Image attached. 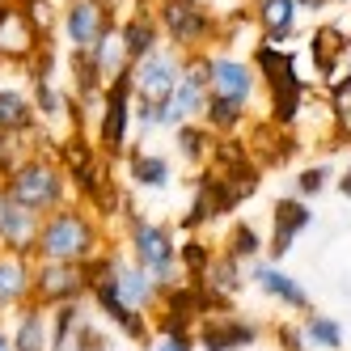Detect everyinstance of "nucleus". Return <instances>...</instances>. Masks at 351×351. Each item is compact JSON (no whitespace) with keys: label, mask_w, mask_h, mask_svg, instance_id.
I'll use <instances>...</instances> for the list:
<instances>
[{"label":"nucleus","mask_w":351,"mask_h":351,"mask_svg":"<svg viewBox=\"0 0 351 351\" xmlns=\"http://www.w3.org/2000/svg\"><path fill=\"white\" fill-rule=\"evenodd\" d=\"M195 343L204 351H245L258 343V326L229 313H212V317H199L195 322Z\"/></svg>","instance_id":"9b49d317"},{"label":"nucleus","mask_w":351,"mask_h":351,"mask_svg":"<svg viewBox=\"0 0 351 351\" xmlns=\"http://www.w3.org/2000/svg\"><path fill=\"white\" fill-rule=\"evenodd\" d=\"M43 38H51V34H43L17 0H0V64L5 68H26Z\"/></svg>","instance_id":"6e6552de"},{"label":"nucleus","mask_w":351,"mask_h":351,"mask_svg":"<svg viewBox=\"0 0 351 351\" xmlns=\"http://www.w3.org/2000/svg\"><path fill=\"white\" fill-rule=\"evenodd\" d=\"M128 250H132V263H140L153 284L165 292L173 284H182V267H178V245H173V233L165 224H153L148 216L128 208Z\"/></svg>","instance_id":"39448f33"},{"label":"nucleus","mask_w":351,"mask_h":351,"mask_svg":"<svg viewBox=\"0 0 351 351\" xmlns=\"http://www.w3.org/2000/svg\"><path fill=\"white\" fill-rule=\"evenodd\" d=\"M30 284H34V258L0 250V313H13L26 305Z\"/></svg>","instance_id":"a211bd4d"},{"label":"nucleus","mask_w":351,"mask_h":351,"mask_svg":"<svg viewBox=\"0 0 351 351\" xmlns=\"http://www.w3.org/2000/svg\"><path fill=\"white\" fill-rule=\"evenodd\" d=\"M199 284H204V288H212V292H216V296H224V300H233V296L245 288V271H241V263H237V258L220 254V258H212L208 275H204Z\"/></svg>","instance_id":"a878e982"},{"label":"nucleus","mask_w":351,"mask_h":351,"mask_svg":"<svg viewBox=\"0 0 351 351\" xmlns=\"http://www.w3.org/2000/svg\"><path fill=\"white\" fill-rule=\"evenodd\" d=\"M309 220H313L309 204H300V199H275L271 204V263H280L288 254L292 241L309 229Z\"/></svg>","instance_id":"dca6fc26"},{"label":"nucleus","mask_w":351,"mask_h":351,"mask_svg":"<svg viewBox=\"0 0 351 351\" xmlns=\"http://www.w3.org/2000/svg\"><path fill=\"white\" fill-rule=\"evenodd\" d=\"M208 64H212V93H224V97H237V102L254 106V97L263 89L254 64L233 51H208Z\"/></svg>","instance_id":"ddd939ff"},{"label":"nucleus","mask_w":351,"mask_h":351,"mask_svg":"<svg viewBox=\"0 0 351 351\" xmlns=\"http://www.w3.org/2000/svg\"><path fill=\"white\" fill-rule=\"evenodd\" d=\"M153 17H157L165 43L173 51H182V56L208 51V43L220 38V17H216L212 5H204V0H157Z\"/></svg>","instance_id":"20e7f679"},{"label":"nucleus","mask_w":351,"mask_h":351,"mask_svg":"<svg viewBox=\"0 0 351 351\" xmlns=\"http://www.w3.org/2000/svg\"><path fill=\"white\" fill-rule=\"evenodd\" d=\"M0 351H13V339H9V330L0 326Z\"/></svg>","instance_id":"c9c22d12"},{"label":"nucleus","mask_w":351,"mask_h":351,"mask_svg":"<svg viewBox=\"0 0 351 351\" xmlns=\"http://www.w3.org/2000/svg\"><path fill=\"white\" fill-rule=\"evenodd\" d=\"M68 351H110V335L106 330H97V326L85 317L77 326V335H72V347Z\"/></svg>","instance_id":"c756f323"},{"label":"nucleus","mask_w":351,"mask_h":351,"mask_svg":"<svg viewBox=\"0 0 351 351\" xmlns=\"http://www.w3.org/2000/svg\"><path fill=\"white\" fill-rule=\"evenodd\" d=\"M178 77H182V51H173L169 43H161L157 51H148L140 64H132L136 97H148V102H165V97H173Z\"/></svg>","instance_id":"1a4fd4ad"},{"label":"nucleus","mask_w":351,"mask_h":351,"mask_svg":"<svg viewBox=\"0 0 351 351\" xmlns=\"http://www.w3.org/2000/svg\"><path fill=\"white\" fill-rule=\"evenodd\" d=\"M89 296V267L85 263H34V284L30 300L43 309L68 305V300Z\"/></svg>","instance_id":"423d86ee"},{"label":"nucleus","mask_w":351,"mask_h":351,"mask_svg":"<svg viewBox=\"0 0 351 351\" xmlns=\"http://www.w3.org/2000/svg\"><path fill=\"white\" fill-rule=\"evenodd\" d=\"M335 9H351V0H335Z\"/></svg>","instance_id":"e433bc0d"},{"label":"nucleus","mask_w":351,"mask_h":351,"mask_svg":"<svg viewBox=\"0 0 351 351\" xmlns=\"http://www.w3.org/2000/svg\"><path fill=\"white\" fill-rule=\"evenodd\" d=\"M43 128L38 123V110H34V97L30 89L21 85H0V132L5 136H34Z\"/></svg>","instance_id":"412c9836"},{"label":"nucleus","mask_w":351,"mask_h":351,"mask_svg":"<svg viewBox=\"0 0 351 351\" xmlns=\"http://www.w3.org/2000/svg\"><path fill=\"white\" fill-rule=\"evenodd\" d=\"M330 165H309V169H300L296 173V191L305 195V199H313V195H322L326 186H330Z\"/></svg>","instance_id":"7c9ffc66"},{"label":"nucleus","mask_w":351,"mask_h":351,"mask_svg":"<svg viewBox=\"0 0 351 351\" xmlns=\"http://www.w3.org/2000/svg\"><path fill=\"white\" fill-rule=\"evenodd\" d=\"M119 26V17L106 13L102 0H60V21H56V38L68 51H89L97 34Z\"/></svg>","instance_id":"0eeeda50"},{"label":"nucleus","mask_w":351,"mask_h":351,"mask_svg":"<svg viewBox=\"0 0 351 351\" xmlns=\"http://www.w3.org/2000/svg\"><path fill=\"white\" fill-rule=\"evenodd\" d=\"M300 13H326V9H335V0H296Z\"/></svg>","instance_id":"72a5a7b5"},{"label":"nucleus","mask_w":351,"mask_h":351,"mask_svg":"<svg viewBox=\"0 0 351 351\" xmlns=\"http://www.w3.org/2000/svg\"><path fill=\"white\" fill-rule=\"evenodd\" d=\"M250 106L237 102V97H224V93H208V102H204V128H212L216 136H233L241 123H245Z\"/></svg>","instance_id":"b1692460"},{"label":"nucleus","mask_w":351,"mask_h":351,"mask_svg":"<svg viewBox=\"0 0 351 351\" xmlns=\"http://www.w3.org/2000/svg\"><path fill=\"white\" fill-rule=\"evenodd\" d=\"M93 254H102V224L81 204H64L51 216H43L34 263H89Z\"/></svg>","instance_id":"f03ea898"},{"label":"nucleus","mask_w":351,"mask_h":351,"mask_svg":"<svg viewBox=\"0 0 351 351\" xmlns=\"http://www.w3.org/2000/svg\"><path fill=\"white\" fill-rule=\"evenodd\" d=\"M212 93V64H208V51H191L182 56V77H178V89H173V102L186 119H199L204 114V102Z\"/></svg>","instance_id":"2eb2a0df"},{"label":"nucleus","mask_w":351,"mask_h":351,"mask_svg":"<svg viewBox=\"0 0 351 351\" xmlns=\"http://www.w3.org/2000/svg\"><path fill=\"white\" fill-rule=\"evenodd\" d=\"M119 43H123V56H128V64H140L148 51H157V47L165 43L157 17L148 9H132L128 17L119 21Z\"/></svg>","instance_id":"6ab92c4d"},{"label":"nucleus","mask_w":351,"mask_h":351,"mask_svg":"<svg viewBox=\"0 0 351 351\" xmlns=\"http://www.w3.org/2000/svg\"><path fill=\"white\" fill-rule=\"evenodd\" d=\"M347 38H351V30H347Z\"/></svg>","instance_id":"58836bf2"},{"label":"nucleus","mask_w":351,"mask_h":351,"mask_svg":"<svg viewBox=\"0 0 351 351\" xmlns=\"http://www.w3.org/2000/svg\"><path fill=\"white\" fill-rule=\"evenodd\" d=\"M347 51H351V38H347V30L343 26H317L313 34H309V64L317 68V77L330 85L339 72H343V60H347Z\"/></svg>","instance_id":"f3484780"},{"label":"nucleus","mask_w":351,"mask_h":351,"mask_svg":"<svg viewBox=\"0 0 351 351\" xmlns=\"http://www.w3.org/2000/svg\"><path fill=\"white\" fill-rule=\"evenodd\" d=\"M280 343H284V351H300L305 335H300V330H292V326H280Z\"/></svg>","instance_id":"473e14b6"},{"label":"nucleus","mask_w":351,"mask_h":351,"mask_svg":"<svg viewBox=\"0 0 351 351\" xmlns=\"http://www.w3.org/2000/svg\"><path fill=\"white\" fill-rule=\"evenodd\" d=\"M17 5H30V0H17Z\"/></svg>","instance_id":"4c0bfd02"},{"label":"nucleus","mask_w":351,"mask_h":351,"mask_svg":"<svg viewBox=\"0 0 351 351\" xmlns=\"http://www.w3.org/2000/svg\"><path fill=\"white\" fill-rule=\"evenodd\" d=\"M224 254L237 258V263L258 258V254H263V237H258L254 224H250V220H233L229 233H224Z\"/></svg>","instance_id":"cd10ccee"},{"label":"nucleus","mask_w":351,"mask_h":351,"mask_svg":"<svg viewBox=\"0 0 351 351\" xmlns=\"http://www.w3.org/2000/svg\"><path fill=\"white\" fill-rule=\"evenodd\" d=\"M339 195H343V199H351V169H343V173H339Z\"/></svg>","instance_id":"f704fd0d"},{"label":"nucleus","mask_w":351,"mask_h":351,"mask_svg":"<svg viewBox=\"0 0 351 351\" xmlns=\"http://www.w3.org/2000/svg\"><path fill=\"white\" fill-rule=\"evenodd\" d=\"M250 280H254L271 300H280V305H288V309H296V313H309V292L300 288L288 271L275 267V263H258L254 271H250Z\"/></svg>","instance_id":"4be33fe9"},{"label":"nucleus","mask_w":351,"mask_h":351,"mask_svg":"<svg viewBox=\"0 0 351 351\" xmlns=\"http://www.w3.org/2000/svg\"><path fill=\"white\" fill-rule=\"evenodd\" d=\"M250 17H254V30L263 43H275V47H292L300 38V5L296 0H254L250 5Z\"/></svg>","instance_id":"4468645a"},{"label":"nucleus","mask_w":351,"mask_h":351,"mask_svg":"<svg viewBox=\"0 0 351 351\" xmlns=\"http://www.w3.org/2000/svg\"><path fill=\"white\" fill-rule=\"evenodd\" d=\"M0 68H5V64H0Z\"/></svg>","instance_id":"ea45409f"},{"label":"nucleus","mask_w":351,"mask_h":351,"mask_svg":"<svg viewBox=\"0 0 351 351\" xmlns=\"http://www.w3.org/2000/svg\"><path fill=\"white\" fill-rule=\"evenodd\" d=\"M212 258H216V254H212V250L199 241V237H191V241H182V245H178V267H182V275H186L191 284H199V280L208 275Z\"/></svg>","instance_id":"c85d7f7f"},{"label":"nucleus","mask_w":351,"mask_h":351,"mask_svg":"<svg viewBox=\"0 0 351 351\" xmlns=\"http://www.w3.org/2000/svg\"><path fill=\"white\" fill-rule=\"evenodd\" d=\"M300 335H305L313 347H322V351H343V343H347L343 322L330 317V313H313V309H309L305 326H300Z\"/></svg>","instance_id":"bb28decb"},{"label":"nucleus","mask_w":351,"mask_h":351,"mask_svg":"<svg viewBox=\"0 0 351 351\" xmlns=\"http://www.w3.org/2000/svg\"><path fill=\"white\" fill-rule=\"evenodd\" d=\"M153 351H195V335L191 330H169V335H161V343Z\"/></svg>","instance_id":"2f4dec72"},{"label":"nucleus","mask_w":351,"mask_h":351,"mask_svg":"<svg viewBox=\"0 0 351 351\" xmlns=\"http://www.w3.org/2000/svg\"><path fill=\"white\" fill-rule=\"evenodd\" d=\"M38 224H43V216H38V212H30V208H21L17 199L9 195V186L0 182V250L34 258Z\"/></svg>","instance_id":"f8f14e48"},{"label":"nucleus","mask_w":351,"mask_h":351,"mask_svg":"<svg viewBox=\"0 0 351 351\" xmlns=\"http://www.w3.org/2000/svg\"><path fill=\"white\" fill-rule=\"evenodd\" d=\"M0 182L9 186V195L21 208H30L38 216H51L56 208L68 204V173H64L56 153H30L9 178H0Z\"/></svg>","instance_id":"7ed1b4c3"},{"label":"nucleus","mask_w":351,"mask_h":351,"mask_svg":"<svg viewBox=\"0 0 351 351\" xmlns=\"http://www.w3.org/2000/svg\"><path fill=\"white\" fill-rule=\"evenodd\" d=\"M216 132L212 128H204V123H195V119H186L178 132H173V144H178V153H182V161L186 165H212V157H216Z\"/></svg>","instance_id":"5701e85b"},{"label":"nucleus","mask_w":351,"mask_h":351,"mask_svg":"<svg viewBox=\"0 0 351 351\" xmlns=\"http://www.w3.org/2000/svg\"><path fill=\"white\" fill-rule=\"evenodd\" d=\"M250 64L258 72V85L267 89V123L292 128V123L305 114V93H309V81H305V72L296 64V51L258 38Z\"/></svg>","instance_id":"f257e3e1"},{"label":"nucleus","mask_w":351,"mask_h":351,"mask_svg":"<svg viewBox=\"0 0 351 351\" xmlns=\"http://www.w3.org/2000/svg\"><path fill=\"white\" fill-rule=\"evenodd\" d=\"M128 178L136 186H148V191H165L173 182V169H169L165 157L144 153V148H132V153H128Z\"/></svg>","instance_id":"393cba45"},{"label":"nucleus","mask_w":351,"mask_h":351,"mask_svg":"<svg viewBox=\"0 0 351 351\" xmlns=\"http://www.w3.org/2000/svg\"><path fill=\"white\" fill-rule=\"evenodd\" d=\"M114 288H119V296L128 300L132 309H140V313H153L157 300H161V288L153 284V275H148L140 263L119 258V254H114Z\"/></svg>","instance_id":"aec40b11"},{"label":"nucleus","mask_w":351,"mask_h":351,"mask_svg":"<svg viewBox=\"0 0 351 351\" xmlns=\"http://www.w3.org/2000/svg\"><path fill=\"white\" fill-rule=\"evenodd\" d=\"M241 199L233 195V186L224 182V173L216 165H204V173L195 178V199H191V212L182 216V229H204L216 216H229Z\"/></svg>","instance_id":"9d476101"}]
</instances>
